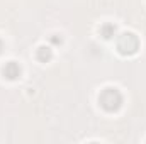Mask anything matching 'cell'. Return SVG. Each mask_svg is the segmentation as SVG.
Instances as JSON below:
<instances>
[{
	"label": "cell",
	"instance_id": "6da1fadb",
	"mask_svg": "<svg viewBox=\"0 0 146 144\" xmlns=\"http://www.w3.org/2000/svg\"><path fill=\"white\" fill-rule=\"evenodd\" d=\"M99 104L107 112H115L122 105V95L117 88H106L99 97Z\"/></svg>",
	"mask_w": 146,
	"mask_h": 144
},
{
	"label": "cell",
	"instance_id": "7a4b0ae2",
	"mask_svg": "<svg viewBox=\"0 0 146 144\" xmlns=\"http://www.w3.org/2000/svg\"><path fill=\"white\" fill-rule=\"evenodd\" d=\"M139 48V39L133 32H124L117 39V51L124 56H131L138 51Z\"/></svg>",
	"mask_w": 146,
	"mask_h": 144
},
{
	"label": "cell",
	"instance_id": "5b68a950",
	"mask_svg": "<svg viewBox=\"0 0 146 144\" xmlns=\"http://www.w3.org/2000/svg\"><path fill=\"white\" fill-rule=\"evenodd\" d=\"M115 34V26L114 24H104L100 27V36L106 37V39H110V37Z\"/></svg>",
	"mask_w": 146,
	"mask_h": 144
},
{
	"label": "cell",
	"instance_id": "277c9868",
	"mask_svg": "<svg viewBox=\"0 0 146 144\" xmlns=\"http://www.w3.org/2000/svg\"><path fill=\"white\" fill-rule=\"evenodd\" d=\"M36 56H37V59H39V61L46 63V61H49V59H51L53 53H51V49H49V48H46V46H41V48L37 49Z\"/></svg>",
	"mask_w": 146,
	"mask_h": 144
},
{
	"label": "cell",
	"instance_id": "3957f363",
	"mask_svg": "<svg viewBox=\"0 0 146 144\" xmlns=\"http://www.w3.org/2000/svg\"><path fill=\"white\" fill-rule=\"evenodd\" d=\"M3 76L9 78V80H15L21 76V66L15 63V61H10L3 66Z\"/></svg>",
	"mask_w": 146,
	"mask_h": 144
},
{
	"label": "cell",
	"instance_id": "8992f818",
	"mask_svg": "<svg viewBox=\"0 0 146 144\" xmlns=\"http://www.w3.org/2000/svg\"><path fill=\"white\" fill-rule=\"evenodd\" d=\"M2 49H3V42L0 41V53H2Z\"/></svg>",
	"mask_w": 146,
	"mask_h": 144
}]
</instances>
